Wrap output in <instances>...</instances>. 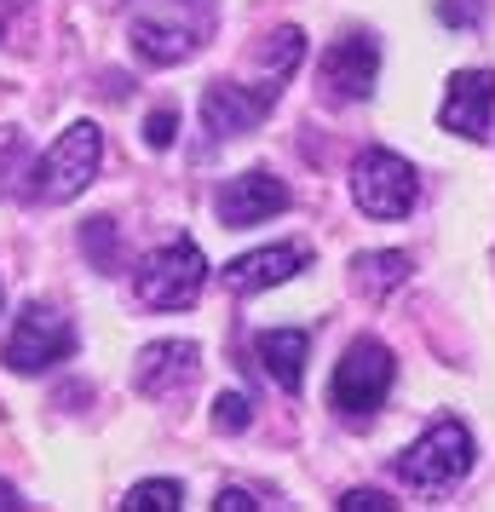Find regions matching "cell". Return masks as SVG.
Wrapping results in <instances>:
<instances>
[{
  "label": "cell",
  "mask_w": 495,
  "mask_h": 512,
  "mask_svg": "<svg viewBox=\"0 0 495 512\" xmlns=\"http://www.w3.org/2000/svg\"><path fill=\"white\" fill-rule=\"evenodd\" d=\"M75 351V323L58 317L52 305H24L18 323H12V340H6V369L12 374H47L52 363H64Z\"/></svg>",
  "instance_id": "8992f818"
},
{
  "label": "cell",
  "mask_w": 495,
  "mask_h": 512,
  "mask_svg": "<svg viewBox=\"0 0 495 512\" xmlns=\"http://www.w3.org/2000/svg\"><path fill=\"white\" fill-rule=\"evenodd\" d=\"M271 98H277V87L248 93L242 81H213L208 93H202V127H208L213 139H236V133H248L254 121L271 116Z\"/></svg>",
  "instance_id": "30bf717a"
},
{
  "label": "cell",
  "mask_w": 495,
  "mask_h": 512,
  "mask_svg": "<svg viewBox=\"0 0 495 512\" xmlns=\"http://www.w3.org/2000/svg\"><path fill=\"white\" fill-rule=\"evenodd\" d=\"M265 58H271V75L283 81V75L306 58V35H300V29H277V35H271V47H265Z\"/></svg>",
  "instance_id": "e0dca14e"
},
{
  "label": "cell",
  "mask_w": 495,
  "mask_h": 512,
  "mask_svg": "<svg viewBox=\"0 0 495 512\" xmlns=\"http://www.w3.org/2000/svg\"><path fill=\"white\" fill-rule=\"evenodd\" d=\"M375 75H380V47L369 35H340L323 52V87H329V98L363 104V98L375 93Z\"/></svg>",
  "instance_id": "9c48e42d"
},
{
  "label": "cell",
  "mask_w": 495,
  "mask_h": 512,
  "mask_svg": "<svg viewBox=\"0 0 495 512\" xmlns=\"http://www.w3.org/2000/svg\"><path fill=\"white\" fill-rule=\"evenodd\" d=\"M133 52H139L144 64H185L190 52H196V35L190 29H162V24H133Z\"/></svg>",
  "instance_id": "9a60e30c"
},
{
  "label": "cell",
  "mask_w": 495,
  "mask_h": 512,
  "mask_svg": "<svg viewBox=\"0 0 495 512\" xmlns=\"http://www.w3.org/2000/svg\"><path fill=\"white\" fill-rule=\"evenodd\" d=\"M352 196L369 219H403L421 196V179L398 150H363L352 167Z\"/></svg>",
  "instance_id": "277c9868"
},
{
  "label": "cell",
  "mask_w": 495,
  "mask_h": 512,
  "mask_svg": "<svg viewBox=\"0 0 495 512\" xmlns=\"http://www.w3.org/2000/svg\"><path fill=\"white\" fill-rule=\"evenodd\" d=\"M340 512H392V495H380V489H346Z\"/></svg>",
  "instance_id": "ffe728a7"
},
{
  "label": "cell",
  "mask_w": 495,
  "mask_h": 512,
  "mask_svg": "<svg viewBox=\"0 0 495 512\" xmlns=\"http://www.w3.org/2000/svg\"><path fill=\"white\" fill-rule=\"evenodd\" d=\"M0 507H24V501H18V489H12V484H0Z\"/></svg>",
  "instance_id": "7402d4cb"
},
{
  "label": "cell",
  "mask_w": 495,
  "mask_h": 512,
  "mask_svg": "<svg viewBox=\"0 0 495 512\" xmlns=\"http://www.w3.org/2000/svg\"><path fill=\"white\" fill-rule=\"evenodd\" d=\"M392 374H398L392 351L380 340H357L340 357V369H334V409L346 420H369L386 403V392H392Z\"/></svg>",
  "instance_id": "5b68a950"
},
{
  "label": "cell",
  "mask_w": 495,
  "mask_h": 512,
  "mask_svg": "<svg viewBox=\"0 0 495 512\" xmlns=\"http://www.w3.org/2000/svg\"><path fill=\"white\" fill-rule=\"evenodd\" d=\"M472 455H478V449H472V432L461 420L444 415L398 455V478L409 489H449L472 472Z\"/></svg>",
  "instance_id": "7a4b0ae2"
},
{
  "label": "cell",
  "mask_w": 495,
  "mask_h": 512,
  "mask_svg": "<svg viewBox=\"0 0 495 512\" xmlns=\"http://www.w3.org/2000/svg\"><path fill=\"white\" fill-rule=\"evenodd\" d=\"M173 133H179V110H156V116L144 121V144H150V150H167Z\"/></svg>",
  "instance_id": "d6986e66"
},
{
  "label": "cell",
  "mask_w": 495,
  "mask_h": 512,
  "mask_svg": "<svg viewBox=\"0 0 495 512\" xmlns=\"http://www.w3.org/2000/svg\"><path fill=\"white\" fill-rule=\"evenodd\" d=\"M248 420H254V403H248V397L219 392V403H213V426H219V432H242Z\"/></svg>",
  "instance_id": "ac0fdd59"
},
{
  "label": "cell",
  "mask_w": 495,
  "mask_h": 512,
  "mask_svg": "<svg viewBox=\"0 0 495 512\" xmlns=\"http://www.w3.org/2000/svg\"><path fill=\"white\" fill-rule=\"evenodd\" d=\"M352 282L369 294V300H386L392 288L409 282V254H392V248H375V254H357Z\"/></svg>",
  "instance_id": "5bb4252c"
},
{
  "label": "cell",
  "mask_w": 495,
  "mask_h": 512,
  "mask_svg": "<svg viewBox=\"0 0 495 512\" xmlns=\"http://www.w3.org/2000/svg\"><path fill=\"white\" fill-rule=\"evenodd\" d=\"M495 116V75L490 70H455L444 87V104H438V121H444L455 139H484Z\"/></svg>",
  "instance_id": "ba28073f"
},
{
  "label": "cell",
  "mask_w": 495,
  "mask_h": 512,
  "mask_svg": "<svg viewBox=\"0 0 495 512\" xmlns=\"http://www.w3.org/2000/svg\"><path fill=\"white\" fill-rule=\"evenodd\" d=\"M213 507H219V512H254V507H260V501H254L248 489H225V495H219Z\"/></svg>",
  "instance_id": "44dd1931"
},
{
  "label": "cell",
  "mask_w": 495,
  "mask_h": 512,
  "mask_svg": "<svg viewBox=\"0 0 495 512\" xmlns=\"http://www.w3.org/2000/svg\"><path fill=\"white\" fill-rule=\"evenodd\" d=\"M288 185L283 179H271V173H236L219 185V225L225 231H248V225H265V219H277L288 213Z\"/></svg>",
  "instance_id": "52a82bcc"
},
{
  "label": "cell",
  "mask_w": 495,
  "mask_h": 512,
  "mask_svg": "<svg viewBox=\"0 0 495 512\" xmlns=\"http://www.w3.org/2000/svg\"><path fill=\"white\" fill-rule=\"evenodd\" d=\"M185 6H196V12H213V0H185Z\"/></svg>",
  "instance_id": "603a6c76"
},
{
  "label": "cell",
  "mask_w": 495,
  "mask_h": 512,
  "mask_svg": "<svg viewBox=\"0 0 495 512\" xmlns=\"http://www.w3.org/2000/svg\"><path fill=\"white\" fill-rule=\"evenodd\" d=\"M98 156H104V133H98L93 121H75L70 133H58L47 144V156L35 162V196L41 202H70V196H81V190L93 185Z\"/></svg>",
  "instance_id": "3957f363"
},
{
  "label": "cell",
  "mask_w": 495,
  "mask_h": 512,
  "mask_svg": "<svg viewBox=\"0 0 495 512\" xmlns=\"http://www.w3.org/2000/svg\"><path fill=\"white\" fill-rule=\"evenodd\" d=\"M300 265H306V248H294V242H271V248H260V254L231 259V265H225V288L248 300V294H265V288L288 282Z\"/></svg>",
  "instance_id": "7c38bea8"
},
{
  "label": "cell",
  "mask_w": 495,
  "mask_h": 512,
  "mask_svg": "<svg viewBox=\"0 0 495 512\" xmlns=\"http://www.w3.org/2000/svg\"><path fill=\"white\" fill-rule=\"evenodd\" d=\"M202 282H208L202 248H196L190 236H173V242H162L156 254L139 259L133 294H139V305H150V311H185V305H196Z\"/></svg>",
  "instance_id": "6da1fadb"
},
{
  "label": "cell",
  "mask_w": 495,
  "mask_h": 512,
  "mask_svg": "<svg viewBox=\"0 0 495 512\" xmlns=\"http://www.w3.org/2000/svg\"><path fill=\"white\" fill-rule=\"evenodd\" d=\"M179 507H185V484L179 478H144L121 501V512H179Z\"/></svg>",
  "instance_id": "2e32d148"
},
{
  "label": "cell",
  "mask_w": 495,
  "mask_h": 512,
  "mask_svg": "<svg viewBox=\"0 0 495 512\" xmlns=\"http://www.w3.org/2000/svg\"><path fill=\"white\" fill-rule=\"evenodd\" d=\"M202 374V351L190 340H162V346L139 351V392L144 397H179L190 392V380Z\"/></svg>",
  "instance_id": "8fae6325"
},
{
  "label": "cell",
  "mask_w": 495,
  "mask_h": 512,
  "mask_svg": "<svg viewBox=\"0 0 495 512\" xmlns=\"http://www.w3.org/2000/svg\"><path fill=\"white\" fill-rule=\"evenodd\" d=\"M306 328H271L260 334V363L271 369V380L283 386V392H300V380H306Z\"/></svg>",
  "instance_id": "4fadbf2b"
},
{
  "label": "cell",
  "mask_w": 495,
  "mask_h": 512,
  "mask_svg": "<svg viewBox=\"0 0 495 512\" xmlns=\"http://www.w3.org/2000/svg\"><path fill=\"white\" fill-rule=\"evenodd\" d=\"M0 305H6V294H0Z\"/></svg>",
  "instance_id": "cb8c5ba5"
}]
</instances>
